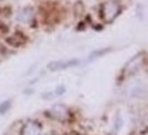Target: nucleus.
<instances>
[{"instance_id":"f257e3e1","label":"nucleus","mask_w":148,"mask_h":135,"mask_svg":"<svg viewBox=\"0 0 148 135\" xmlns=\"http://www.w3.org/2000/svg\"><path fill=\"white\" fill-rule=\"evenodd\" d=\"M119 11H121V3L118 0H110L101 6L100 14L101 18H104L106 21H112L119 14Z\"/></svg>"},{"instance_id":"f03ea898","label":"nucleus","mask_w":148,"mask_h":135,"mask_svg":"<svg viewBox=\"0 0 148 135\" xmlns=\"http://www.w3.org/2000/svg\"><path fill=\"white\" fill-rule=\"evenodd\" d=\"M78 64L79 61L75 60V58H71V60H58L48 64V70H51V72L64 70V69H69V68H73V66H77Z\"/></svg>"},{"instance_id":"7ed1b4c3","label":"nucleus","mask_w":148,"mask_h":135,"mask_svg":"<svg viewBox=\"0 0 148 135\" xmlns=\"http://www.w3.org/2000/svg\"><path fill=\"white\" fill-rule=\"evenodd\" d=\"M48 114L55 120L64 121V120L69 119V109H67V106H64L63 103H56L48 110Z\"/></svg>"},{"instance_id":"20e7f679","label":"nucleus","mask_w":148,"mask_h":135,"mask_svg":"<svg viewBox=\"0 0 148 135\" xmlns=\"http://www.w3.org/2000/svg\"><path fill=\"white\" fill-rule=\"evenodd\" d=\"M16 21L22 22V24H30L33 21V18H34V10H33V7H23L21 10L16 12Z\"/></svg>"},{"instance_id":"39448f33","label":"nucleus","mask_w":148,"mask_h":135,"mask_svg":"<svg viewBox=\"0 0 148 135\" xmlns=\"http://www.w3.org/2000/svg\"><path fill=\"white\" fill-rule=\"evenodd\" d=\"M19 135H41V125L37 121H27L22 125Z\"/></svg>"},{"instance_id":"423d86ee","label":"nucleus","mask_w":148,"mask_h":135,"mask_svg":"<svg viewBox=\"0 0 148 135\" xmlns=\"http://www.w3.org/2000/svg\"><path fill=\"white\" fill-rule=\"evenodd\" d=\"M25 42H26V37L23 35H19V33H16V35L7 39V43L10 44V46H14V47H18V46L23 44Z\"/></svg>"},{"instance_id":"0eeeda50","label":"nucleus","mask_w":148,"mask_h":135,"mask_svg":"<svg viewBox=\"0 0 148 135\" xmlns=\"http://www.w3.org/2000/svg\"><path fill=\"white\" fill-rule=\"evenodd\" d=\"M108 51H110V48H104V50H100V51H93V53L89 55V62L90 61H93L95 58H99V57H101V55H104L106 53H108Z\"/></svg>"},{"instance_id":"6e6552de","label":"nucleus","mask_w":148,"mask_h":135,"mask_svg":"<svg viewBox=\"0 0 148 135\" xmlns=\"http://www.w3.org/2000/svg\"><path fill=\"white\" fill-rule=\"evenodd\" d=\"M11 108V101H4L0 103V114H5Z\"/></svg>"}]
</instances>
